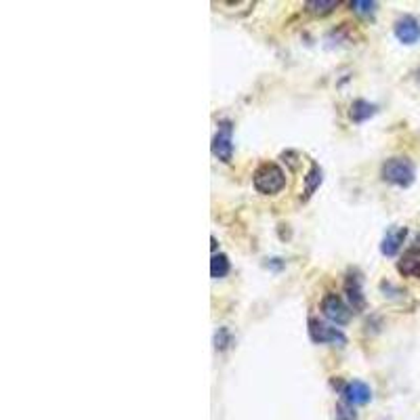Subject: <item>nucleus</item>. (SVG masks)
Instances as JSON below:
<instances>
[{"label":"nucleus","instance_id":"10","mask_svg":"<svg viewBox=\"0 0 420 420\" xmlns=\"http://www.w3.org/2000/svg\"><path fill=\"white\" fill-rule=\"evenodd\" d=\"M378 114V106L376 103H370V101H366V99H355L353 103H351V108H349V118H351V122H355V125H364V122H368L370 118H374Z\"/></svg>","mask_w":420,"mask_h":420},{"label":"nucleus","instance_id":"11","mask_svg":"<svg viewBox=\"0 0 420 420\" xmlns=\"http://www.w3.org/2000/svg\"><path fill=\"white\" fill-rule=\"evenodd\" d=\"M397 272H400L404 278L420 280V250L410 248V250L397 261Z\"/></svg>","mask_w":420,"mask_h":420},{"label":"nucleus","instance_id":"2","mask_svg":"<svg viewBox=\"0 0 420 420\" xmlns=\"http://www.w3.org/2000/svg\"><path fill=\"white\" fill-rule=\"evenodd\" d=\"M253 187L261 196H276L286 187V170L276 162H263L253 174Z\"/></svg>","mask_w":420,"mask_h":420},{"label":"nucleus","instance_id":"3","mask_svg":"<svg viewBox=\"0 0 420 420\" xmlns=\"http://www.w3.org/2000/svg\"><path fill=\"white\" fill-rule=\"evenodd\" d=\"M307 332L313 345H332V347H345L347 336L341 328L334 324H326L317 317H309L307 322Z\"/></svg>","mask_w":420,"mask_h":420},{"label":"nucleus","instance_id":"13","mask_svg":"<svg viewBox=\"0 0 420 420\" xmlns=\"http://www.w3.org/2000/svg\"><path fill=\"white\" fill-rule=\"evenodd\" d=\"M229 272H231L229 257L223 255V253L212 255V259H210V276H212V280H223V278L229 276Z\"/></svg>","mask_w":420,"mask_h":420},{"label":"nucleus","instance_id":"17","mask_svg":"<svg viewBox=\"0 0 420 420\" xmlns=\"http://www.w3.org/2000/svg\"><path fill=\"white\" fill-rule=\"evenodd\" d=\"M334 420H357V412L347 402H338L334 406Z\"/></svg>","mask_w":420,"mask_h":420},{"label":"nucleus","instance_id":"7","mask_svg":"<svg viewBox=\"0 0 420 420\" xmlns=\"http://www.w3.org/2000/svg\"><path fill=\"white\" fill-rule=\"evenodd\" d=\"M393 36H395L402 44H406V46L416 44V42H420V21L416 17H412V15L400 17V19L393 23Z\"/></svg>","mask_w":420,"mask_h":420},{"label":"nucleus","instance_id":"16","mask_svg":"<svg viewBox=\"0 0 420 420\" xmlns=\"http://www.w3.org/2000/svg\"><path fill=\"white\" fill-rule=\"evenodd\" d=\"M234 334H231V330L229 328H219L217 332H215V338H212V345H215V349L217 351H227L231 345H234Z\"/></svg>","mask_w":420,"mask_h":420},{"label":"nucleus","instance_id":"15","mask_svg":"<svg viewBox=\"0 0 420 420\" xmlns=\"http://www.w3.org/2000/svg\"><path fill=\"white\" fill-rule=\"evenodd\" d=\"M349 6L353 13L362 15V17H372L378 11V2H374V0H351Z\"/></svg>","mask_w":420,"mask_h":420},{"label":"nucleus","instance_id":"9","mask_svg":"<svg viewBox=\"0 0 420 420\" xmlns=\"http://www.w3.org/2000/svg\"><path fill=\"white\" fill-rule=\"evenodd\" d=\"M408 238V227H393L385 234L381 242V255L383 257H397L400 250L404 248Z\"/></svg>","mask_w":420,"mask_h":420},{"label":"nucleus","instance_id":"18","mask_svg":"<svg viewBox=\"0 0 420 420\" xmlns=\"http://www.w3.org/2000/svg\"><path fill=\"white\" fill-rule=\"evenodd\" d=\"M269 263H267V267H272V269H276V272H280L281 267H284V261L281 259H267Z\"/></svg>","mask_w":420,"mask_h":420},{"label":"nucleus","instance_id":"8","mask_svg":"<svg viewBox=\"0 0 420 420\" xmlns=\"http://www.w3.org/2000/svg\"><path fill=\"white\" fill-rule=\"evenodd\" d=\"M343 290H345L347 305L351 307V311L353 313H362L366 309V294H364V288H362V278L357 274H349L345 278Z\"/></svg>","mask_w":420,"mask_h":420},{"label":"nucleus","instance_id":"19","mask_svg":"<svg viewBox=\"0 0 420 420\" xmlns=\"http://www.w3.org/2000/svg\"><path fill=\"white\" fill-rule=\"evenodd\" d=\"M210 248H212V253L217 255V248H219V244H217V238H215V236L210 238Z\"/></svg>","mask_w":420,"mask_h":420},{"label":"nucleus","instance_id":"21","mask_svg":"<svg viewBox=\"0 0 420 420\" xmlns=\"http://www.w3.org/2000/svg\"><path fill=\"white\" fill-rule=\"evenodd\" d=\"M419 78H420V70H419Z\"/></svg>","mask_w":420,"mask_h":420},{"label":"nucleus","instance_id":"6","mask_svg":"<svg viewBox=\"0 0 420 420\" xmlns=\"http://www.w3.org/2000/svg\"><path fill=\"white\" fill-rule=\"evenodd\" d=\"M341 395H343V402H347L353 408L355 406H366V404L372 402V389L364 381H347L341 387Z\"/></svg>","mask_w":420,"mask_h":420},{"label":"nucleus","instance_id":"5","mask_svg":"<svg viewBox=\"0 0 420 420\" xmlns=\"http://www.w3.org/2000/svg\"><path fill=\"white\" fill-rule=\"evenodd\" d=\"M319 309H322V315L330 322V324H334V326H347L349 322H351V307L338 296V294H334V292H328L324 298H322V303H319Z\"/></svg>","mask_w":420,"mask_h":420},{"label":"nucleus","instance_id":"1","mask_svg":"<svg viewBox=\"0 0 420 420\" xmlns=\"http://www.w3.org/2000/svg\"><path fill=\"white\" fill-rule=\"evenodd\" d=\"M381 177H383L385 183H389L393 187L408 189L416 181V168H414V164L408 158L395 155V158L385 160V164L381 168Z\"/></svg>","mask_w":420,"mask_h":420},{"label":"nucleus","instance_id":"20","mask_svg":"<svg viewBox=\"0 0 420 420\" xmlns=\"http://www.w3.org/2000/svg\"><path fill=\"white\" fill-rule=\"evenodd\" d=\"M412 248H416V250H420V236L414 240V244H412Z\"/></svg>","mask_w":420,"mask_h":420},{"label":"nucleus","instance_id":"12","mask_svg":"<svg viewBox=\"0 0 420 420\" xmlns=\"http://www.w3.org/2000/svg\"><path fill=\"white\" fill-rule=\"evenodd\" d=\"M305 193H303V202H307L317 189H319V185L324 183V170H322V166L317 164V162H311V166H309V170H307V174H305Z\"/></svg>","mask_w":420,"mask_h":420},{"label":"nucleus","instance_id":"4","mask_svg":"<svg viewBox=\"0 0 420 420\" xmlns=\"http://www.w3.org/2000/svg\"><path fill=\"white\" fill-rule=\"evenodd\" d=\"M217 133L212 137L210 143V151L212 155L223 162V164H229L231 158H234V122L231 120H221L217 125Z\"/></svg>","mask_w":420,"mask_h":420},{"label":"nucleus","instance_id":"14","mask_svg":"<svg viewBox=\"0 0 420 420\" xmlns=\"http://www.w3.org/2000/svg\"><path fill=\"white\" fill-rule=\"evenodd\" d=\"M338 0H307L305 2V8L311 13V15H315V17H326V15H330L334 8H338Z\"/></svg>","mask_w":420,"mask_h":420}]
</instances>
